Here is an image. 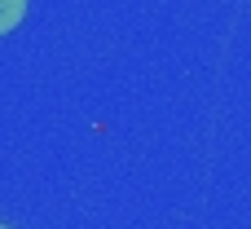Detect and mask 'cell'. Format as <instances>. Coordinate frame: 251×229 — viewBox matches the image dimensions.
I'll return each mask as SVG.
<instances>
[{
  "instance_id": "2",
  "label": "cell",
  "mask_w": 251,
  "mask_h": 229,
  "mask_svg": "<svg viewBox=\"0 0 251 229\" xmlns=\"http://www.w3.org/2000/svg\"><path fill=\"white\" fill-rule=\"evenodd\" d=\"M0 229H9V225H4V221H0Z\"/></svg>"
},
{
  "instance_id": "1",
  "label": "cell",
  "mask_w": 251,
  "mask_h": 229,
  "mask_svg": "<svg viewBox=\"0 0 251 229\" xmlns=\"http://www.w3.org/2000/svg\"><path fill=\"white\" fill-rule=\"evenodd\" d=\"M26 18V0H0V35H9Z\"/></svg>"
}]
</instances>
